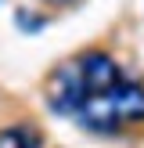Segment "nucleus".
Returning <instances> with one entry per match:
<instances>
[{
  "mask_svg": "<svg viewBox=\"0 0 144 148\" xmlns=\"http://www.w3.org/2000/svg\"><path fill=\"white\" fill-rule=\"evenodd\" d=\"M47 101H50V108L58 116H72V119L90 101V90H86L83 72H79L76 62H65L61 69H54V76L47 79Z\"/></svg>",
  "mask_w": 144,
  "mask_h": 148,
  "instance_id": "nucleus-1",
  "label": "nucleus"
},
{
  "mask_svg": "<svg viewBox=\"0 0 144 148\" xmlns=\"http://www.w3.org/2000/svg\"><path fill=\"white\" fill-rule=\"evenodd\" d=\"M76 65H79V72H83V83H86L90 94H108L122 79L119 76V65H115L108 54H83Z\"/></svg>",
  "mask_w": 144,
  "mask_h": 148,
  "instance_id": "nucleus-2",
  "label": "nucleus"
},
{
  "mask_svg": "<svg viewBox=\"0 0 144 148\" xmlns=\"http://www.w3.org/2000/svg\"><path fill=\"white\" fill-rule=\"evenodd\" d=\"M112 98V108L119 116V123H141L144 119V87L130 83V79H119V83L108 90Z\"/></svg>",
  "mask_w": 144,
  "mask_h": 148,
  "instance_id": "nucleus-3",
  "label": "nucleus"
},
{
  "mask_svg": "<svg viewBox=\"0 0 144 148\" xmlns=\"http://www.w3.org/2000/svg\"><path fill=\"white\" fill-rule=\"evenodd\" d=\"M0 148H40V134L33 127H7L0 130Z\"/></svg>",
  "mask_w": 144,
  "mask_h": 148,
  "instance_id": "nucleus-4",
  "label": "nucleus"
},
{
  "mask_svg": "<svg viewBox=\"0 0 144 148\" xmlns=\"http://www.w3.org/2000/svg\"><path fill=\"white\" fill-rule=\"evenodd\" d=\"M47 4H58V7H61V4H72V0H47Z\"/></svg>",
  "mask_w": 144,
  "mask_h": 148,
  "instance_id": "nucleus-5",
  "label": "nucleus"
}]
</instances>
